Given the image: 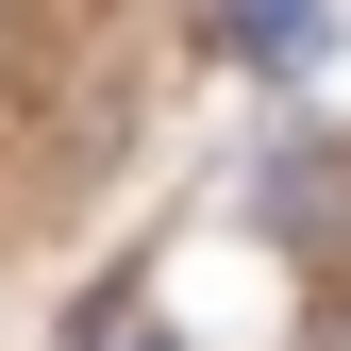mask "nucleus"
Masks as SVG:
<instances>
[{
  "mask_svg": "<svg viewBox=\"0 0 351 351\" xmlns=\"http://www.w3.org/2000/svg\"><path fill=\"white\" fill-rule=\"evenodd\" d=\"M217 51L268 67V84H318L335 67V0H217Z\"/></svg>",
  "mask_w": 351,
  "mask_h": 351,
  "instance_id": "obj_1",
  "label": "nucleus"
},
{
  "mask_svg": "<svg viewBox=\"0 0 351 351\" xmlns=\"http://www.w3.org/2000/svg\"><path fill=\"white\" fill-rule=\"evenodd\" d=\"M151 351H167V335H151Z\"/></svg>",
  "mask_w": 351,
  "mask_h": 351,
  "instance_id": "obj_2",
  "label": "nucleus"
}]
</instances>
